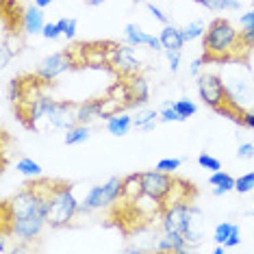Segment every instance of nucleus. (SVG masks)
Masks as SVG:
<instances>
[{
  "label": "nucleus",
  "instance_id": "15",
  "mask_svg": "<svg viewBox=\"0 0 254 254\" xmlns=\"http://www.w3.org/2000/svg\"><path fill=\"white\" fill-rule=\"evenodd\" d=\"M105 187L102 185H96L91 187L87 195L80 200V213H91V211H100L105 209Z\"/></svg>",
  "mask_w": 254,
  "mask_h": 254
},
{
  "label": "nucleus",
  "instance_id": "43",
  "mask_svg": "<svg viewBox=\"0 0 254 254\" xmlns=\"http://www.w3.org/2000/svg\"><path fill=\"white\" fill-rule=\"evenodd\" d=\"M239 7V0H219V11H237Z\"/></svg>",
  "mask_w": 254,
  "mask_h": 254
},
{
  "label": "nucleus",
  "instance_id": "6",
  "mask_svg": "<svg viewBox=\"0 0 254 254\" xmlns=\"http://www.w3.org/2000/svg\"><path fill=\"white\" fill-rule=\"evenodd\" d=\"M161 224L163 233H174L181 237H187L189 224H191V202H176L167 204L161 211Z\"/></svg>",
  "mask_w": 254,
  "mask_h": 254
},
{
  "label": "nucleus",
  "instance_id": "32",
  "mask_svg": "<svg viewBox=\"0 0 254 254\" xmlns=\"http://www.w3.org/2000/svg\"><path fill=\"white\" fill-rule=\"evenodd\" d=\"M198 165L202 167V170H209V172L222 170V163H219V159L211 157V154H206V152H202L200 157H198Z\"/></svg>",
  "mask_w": 254,
  "mask_h": 254
},
{
  "label": "nucleus",
  "instance_id": "11",
  "mask_svg": "<svg viewBox=\"0 0 254 254\" xmlns=\"http://www.w3.org/2000/svg\"><path fill=\"white\" fill-rule=\"evenodd\" d=\"M46 22H44V9H39L37 4L24 9V18H22V31L26 35H42Z\"/></svg>",
  "mask_w": 254,
  "mask_h": 254
},
{
  "label": "nucleus",
  "instance_id": "41",
  "mask_svg": "<svg viewBox=\"0 0 254 254\" xmlns=\"http://www.w3.org/2000/svg\"><path fill=\"white\" fill-rule=\"evenodd\" d=\"M241 126H246V128L254 130V109H250V111H244V113H241Z\"/></svg>",
  "mask_w": 254,
  "mask_h": 254
},
{
  "label": "nucleus",
  "instance_id": "46",
  "mask_svg": "<svg viewBox=\"0 0 254 254\" xmlns=\"http://www.w3.org/2000/svg\"><path fill=\"white\" fill-rule=\"evenodd\" d=\"M195 4H202V7L211 9V11H219V0H193Z\"/></svg>",
  "mask_w": 254,
  "mask_h": 254
},
{
  "label": "nucleus",
  "instance_id": "36",
  "mask_svg": "<svg viewBox=\"0 0 254 254\" xmlns=\"http://www.w3.org/2000/svg\"><path fill=\"white\" fill-rule=\"evenodd\" d=\"M241 46H244L246 50L254 48V26H248L241 31Z\"/></svg>",
  "mask_w": 254,
  "mask_h": 254
},
{
  "label": "nucleus",
  "instance_id": "27",
  "mask_svg": "<svg viewBox=\"0 0 254 254\" xmlns=\"http://www.w3.org/2000/svg\"><path fill=\"white\" fill-rule=\"evenodd\" d=\"M181 33H183L185 44H187V42H193V39L204 37L206 28H204V24H202V22H191V24H187L185 28H181Z\"/></svg>",
  "mask_w": 254,
  "mask_h": 254
},
{
  "label": "nucleus",
  "instance_id": "14",
  "mask_svg": "<svg viewBox=\"0 0 254 254\" xmlns=\"http://www.w3.org/2000/svg\"><path fill=\"white\" fill-rule=\"evenodd\" d=\"M189 246L187 239L181 235H174V233H163V237L157 241V250L159 252H176V254H185L189 252Z\"/></svg>",
  "mask_w": 254,
  "mask_h": 254
},
{
  "label": "nucleus",
  "instance_id": "5",
  "mask_svg": "<svg viewBox=\"0 0 254 254\" xmlns=\"http://www.w3.org/2000/svg\"><path fill=\"white\" fill-rule=\"evenodd\" d=\"M46 226H48L46 217H13L2 222V235H11L20 241H35L42 237Z\"/></svg>",
  "mask_w": 254,
  "mask_h": 254
},
{
  "label": "nucleus",
  "instance_id": "10",
  "mask_svg": "<svg viewBox=\"0 0 254 254\" xmlns=\"http://www.w3.org/2000/svg\"><path fill=\"white\" fill-rule=\"evenodd\" d=\"M46 124L53 130H67L76 124V105L70 100L57 102L55 109L50 111V115L46 118Z\"/></svg>",
  "mask_w": 254,
  "mask_h": 254
},
{
  "label": "nucleus",
  "instance_id": "42",
  "mask_svg": "<svg viewBox=\"0 0 254 254\" xmlns=\"http://www.w3.org/2000/svg\"><path fill=\"white\" fill-rule=\"evenodd\" d=\"M148 48L150 50H154V53H161V50H165L163 48V44H161V37H157V35H148Z\"/></svg>",
  "mask_w": 254,
  "mask_h": 254
},
{
  "label": "nucleus",
  "instance_id": "35",
  "mask_svg": "<svg viewBox=\"0 0 254 254\" xmlns=\"http://www.w3.org/2000/svg\"><path fill=\"white\" fill-rule=\"evenodd\" d=\"M167 61H170V72L176 74L178 67H181V50H165Z\"/></svg>",
  "mask_w": 254,
  "mask_h": 254
},
{
  "label": "nucleus",
  "instance_id": "4",
  "mask_svg": "<svg viewBox=\"0 0 254 254\" xmlns=\"http://www.w3.org/2000/svg\"><path fill=\"white\" fill-rule=\"evenodd\" d=\"M224 78L226 85V94H228V102L233 107H237L239 111H250L254 109V83L252 80L244 78L241 74L228 72Z\"/></svg>",
  "mask_w": 254,
  "mask_h": 254
},
{
  "label": "nucleus",
  "instance_id": "23",
  "mask_svg": "<svg viewBox=\"0 0 254 254\" xmlns=\"http://www.w3.org/2000/svg\"><path fill=\"white\" fill-rule=\"evenodd\" d=\"M98 100H100V118L102 120H109V118H113V115L124 113L126 109H128L124 102L115 100L111 96H102V98H98Z\"/></svg>",
  "mask_w": 254,
  "mask_h": 254
},
{
  "label": "nucleus",
  "instance_id": "33",
  "mask_svg": "<svg viewBox=\"0 0 254 254\" xmlns=\"http://www.w3.org/2000/svg\"><path fill=\"white\" fill-rule=\"evenodd\" d=\"M57 24H59L63 37H67V39L76 37V20H74V18H61Z\"/></svg>",
  "mask_w": 254,
  "mask_h": 254
},
{
  "label": "nucleus",
  "instance_id": "45",
  "mask_svg": "<svg viewBox=\"0 0 254 254\" xmlns=\"http://www.w3.org/2000/svg\"><path fill=\"white\" fill-rule=\"evenodd\" d=\"M202 65H204V59H195V61H191V65H189V74L191 76H200V70H202Z\"/></svg>",
  "mask_w": 254,
  "mask_h": 254
},
{
  "label": "nucleus",
  "instance_id": "38",
  "mask_svg": "<svg viewBox=\"0 0 254 254\" xmlns=\"http://www.w3.org/2000/svg\"><path fill=\"white\" fill-rule=\"evenodd\" d=\"M237 157L244 159V161L254 159V143H241L239 150H237Z\"/></svg>",
  "mask_w": 254,
  "mask_h": 254
},
{
  "label": "nucleus",
  "instance_id": "30",
  "mask_svg": "<svg viewBox=\"0 0 254 254\" xmlns=\"http://www.w3.org/2000/svg\"><path fill=\"white\" fill-rule=\"evenodd\" d=\"M159 120H161L163 124H170V122H185V118L176 111L174 105H167V107L163 105V109L159 111Z\"/></svg>",
  "mask_w": 254,
  "mask_h": 254
},
{
  "label": "nucleus",
  "instance_id": "40",
  "mask_svg": "<svg viewBox=\"0 0 254 254\" xmlns=\"http://www.w3.org/2000/svg\"><path fill=\"white\" fill-rule=\"evenodd\" d=\"M148 11H150V15H152L154 20L161 22V24H167V22H170V20H167V15L157 7V4H148Z\"/></svg>",
  "mask_w": 254,
  "mask_h": 254
},
{
  "label": "nucleus",
  "instance_id": "18",
  "mask_svg": "<svg viewBox=\"0 0 254 254\" xmlns=\"http://www.w3.org/2000/svg\"><path fill=\"white\" fill-rule=\"evenodd\" d=\"M209 183L215 187L213 189V195H224V193H228V191L235 189L237 178H233L230 174H226V172H222V170H217V172H211Z\"/></svg>",
  "mask_w": 254,
  "mask_h": 254
},
{
  "label": "nucleus",
  "instance_id": "17",
  "mask_svg": "<svg viewBox=\"0 0 254 254\" xmlns=\"http://www.w3.org/2000/svg\"><path fill=\"white\" fill-rule=\"evenodd\" d=\"M98 118H100V100L98 98L76 105V124H91Z\"/></svg>",
  "mask_w": 254,
  "mask_h": 254
},
{
  "label": "nucleus",
  "instance_id": "50",
  "mask_svg": "<svg viewBox=\"0 0 254 254\" xmlns=\"http://www.w3.org/2000/svg\"><path fill=\"white\" fill-rule=\"evenodd\" d=\"M132 2H143V0H132Z\"/></svg>",
  "mask_w": 254,
  "mask_h": 254
},
{
  "label": "nucleus",
  "instance_id": "21",
  "mask_svg": "<svg viewBox=\"0 0 254 254\" xmlns=\"http://www.w3.org/2000/svg\"><path fill=\"white\" fill-rule=\"evenodd\" d=\"M107 96L115 98V100L124 102L126 107H132V96H130V85H128V78H120L115 83L109 85L107 89Z\"/></svg>",
  "mask_w": 254,
  "mask_h": 254
},
{
  "label": "nucleus",
  "instance_id": "39",
  "mask_svg": "<svg viewBox=\"0 0 254 254\" xmlns=\"http://www.w3.org/2000/svg\"><path fill=\"white\" fill-rule=\"evenodd\" d=\"M239 244H241V230H239V226L235 224L233 233H230V237L226 239V244H224V246H226V248H237Z\"/></svg>",
  "mask_w": 254,
  "mask_h": 254
},
{
  "label": "nucleus",
  "instance_id": "28",
  "mask_svg": "<svg viewBox=\"0 0 254 254\" xmlns=\"http://www.w3.org/2000/svg\"><path fill=\"white\" fill-rule=\"evenodd\" d=\"M233 228H235V224L233 222H219L215 230H213V241L215 244H226V239L230 237V233H233Z\"/></svg>",
  "mask_w": 254,
  "mask_h": 254
},
{
  "label": "nucleus",
  "instance_id": "13",
  "mask_svg": "<svg viewBox=\"0 0 254 254\" xmlns=\"http://www.w3.org/2000/svg\"><path fill=\"white\" fill-rule=\"evenodd\" d=\"M130 85V96H132V107H146L150 98V85L143 74H135L128 78Z\"/></svg>",
  "mask_w": 254,
  "mask_h": 254
},
{
  "label": "nucleus",
  "instance_id": "1",
  "mask_svg": "<svg viewBox=\"0 0 254 254\" xmlns=\"http://www.w3.org/2000/svg\"><path fill=\"white\" fill-rule=\"evenodd\" d=\"M202 48H204V55H202L204 63L237 61L241 59V48H244L241 46V33L233 26V22L215 18L202 37Z\"/></svg>",
  "mask_w": 254,
  "mask_h": 254
},
{
  "label": "nucleus",
  "instance_id": "29",
  "mask_svg": "<svg viewBox=\"0 0 254 254\" xmlns=\"http://www.w3.org/2000/svg\"><path fill=\"white\" fill-rule=\"evenodd\" d=\"M174 109L183 115L185 120H189L191 115H195V111H198V105H195L193 100H189V98H181V100L174 102Z\"/></svg>",
  "mask_w": 254,
  "mask_h": 254
},
{
  "label": "nucleus",
  "instance_id": "51",
  "mask_svg": "<svg viewBox=\"0 0 254 254\" xmlns=\"http://www.w3.org/2000/svg\"><path fill=\"white\" fill-rule=\"evenodd\" d=\"M28 2H35V0H28Z\"/></svg>",
  "mask_w": 254,
  "mask_h": 254
},
{
  "label": "nucleus",
  "instance_id": "19",
  "mask_svg": "<svg viewBox=\"0 0 254 254\" xmlns=\"http://www.w3.org/2000/svg\"><path fill=\"white\" fill-rule=\"evenodd\" d=\"M130 128H132V118L128 113H118V115H113V118L107 120V130L111 132L113 137L128 135Z\"/></svg>",
  "mask_w": 254,
  "mask_h": 254
},
{
  "label": "nucleus",
  "instance_id": "24",
  "mask_svg": "<svg viewBox=\"0 0 254 254\" xmlns=\"http://www.w3.org/2000/svg\"><path fill=\"white\" fill-rule=\"evenodd\" d=\"M102 187H105V204L107 206L115 204V202L122 198V178L120 176H111Z\"/></svg>",
  "mask_w": 254,
  "mask_h": 254
},
{
  "label": "nucleus",
  "instance_id": "25",
  "mask_svg": "<svg viewBox=\"0 0 254 254\" xmlns=\"http://www.w3.org/2000/svg\"><path fill=\"white\" fill-rule=\"evenodd\" d=\"M124 39H126V44H128V46H132V48H139V46L148 44V33H143L137 24H126Z\"/></svg>",
  "mask_w": 254,
  "mask_h": 254
},
{
  "label": "nucleus",
  "instance_id": "37",
  "mask_svg": "<svg viewBox=\"0 0 254 254\" xmlns=\"http://www.w3.org/2000/svg\"><path fill=\"white\" fill-rule=\"evenodd\" d=\"M42 35H44L46 39H59V37H63V33H61L59 24L55 22V24H46V26H44Z\"/></svg>",
  "mask_w": 254,
  "mask_h": 254
},
{
  "label": "nucleus",
  "instance_id": "9",
  "mask_svg": "<svg viewBox=\"0 0 254 254\" xmlns=\"http://www.w3.org/2000/svg\"><path fill=\"white\" fill-rule=\"evenodd\" d=\"M74 67V61L67 50H63V53H55L50 57H46L42 61V65H39L37 70V76L44 80V83H53L57 76H61L63 72L72 70Z\"/></svg>",
  "mask_w": 254,
  "mask_h": 254
},
{
  "label": "nucleus",
  "instance_id": "8",
  "mask_svg": "<svg viewBox=\"0 0 254 254\" xmlns=\"http://www.w3.org/2000/svg\"><path fill=\"white\" fill-rule=\"evenodd\" d=\"M109 65L122 78H130L139 74V59L132 53V46H120V44H109Z\"/></svg>",
  "mask_w": 254,
  "mask_h": 254
},
{
  "label": "nucleus",
  "instance_id": "49",
  "mask_svg": "<svg viewBox=\"0 0 254 254\" xmlns=\"http://www.w3.org/2000/svg\"><path fill=\"white\" fill-rule=\"evenodd\" d=\"M248 217H254V211H250V213H248Z\"/></svg>",
  "mask_w": 254,
  "mask_h": 254
},
{
  "label": "nucleus",
  "instance_id": "16",
  "mask_svg": "<svg viewBox=\"0 0 254 254\" xmlns=\"http://www.w3.org/2000/svg\"><path fill=\"white\" fill-rule=\"evenodd\" d=\"M157 122H161L157 109H146V107H143V109L137 111L135 118H132V126H135L137 130H141V132L154 130V128H157Z\"/></svg>",
  "mask_w": 254,
  "mask_h": 254
},
{
  "label": "nucleus",
  "instance_id": "12",
  "mask_svg": "<svg viewBox=\"0 0 254 254\" xmlns=\"http://www.w3.org/2000/svg\"><path fill=\"white\" fill-rule=\"evenodd\" d=\"M143 195V181H141V172L139 174H128L122 178V198L126 204H132L135 200H139Z\"/></svg>",
  "mask_w": 254,
  "mask_h": 254
},
{
  "label": "nucleus",
  "instance_id": "44",
  "mask_svg": "<svg viewBox=\"0 0 254 254\" xmlns=\"http://www.w3.org/2000/svg\"><path fill=\"white\" fill-rule=\"evenodd\" d=\"M239 24L241 28H248V26H254V9L252 11H248V13L241 15V20H239Z\"/></svg>",
  "mask_w": 254,
  "mask_h": 254
},
{
  "label": "nucleus",
  "instance_id": "7",
  "mask_svg": "<svg viewBox=\"0 0 254 254\" xmlns=\"http://www.w3.org/2000/svg\"><path fill=\"white\" fill-rule=\"evenodd\" d=\"M141 181H143V193L150 198L159 200L165 206L167 198H170L172 189L176 185L174 174H167L161 170H152V172H141Z\"/></svg>",
  "mask_w": 254,
  "mask_h": 254
},
{
  "label": "nucleus",
  "instance_id": "48",
  "mask_svg": "<svg viewBox=\"0 0 254 254\" xmlns=\"http://www.w3.org/2000/svg\"><path fill=\"white\" fill-rule=\"evenodd\" d=\"M107 0H87V4L89 7H100V4H105Z\"/></svg>",
  "mask_w": 254,
  "mask_h": 254
},
{
  "label": "nucleus",
  "instance_id": "34",
  "mask_svg": "<svg viewBox=\"0 0 254 254\" xmlns=\"http://www.w3.org/2000/svg\"><path fill=\"white\" fill-rule=\"evenodd\" d=\"M181 165H183V161H181V159H161L159 163H157V167H154V170L167 172V174H174V172H176Z\"/></svg>",
  "mask_w": 254,
  "mask_h": 254
},
{
  "label": "nucleus",
  "instance_id": "20",
  "mask_svg": "<svg viewBox=\"0 0 254 254\" xmlns=\"http://www.w3.org/2000/svg\"><path fill=\"white\" fill-rule=\"evenodd\" d=\"M159 37H161V44H163L165 50H183V46H185L183 33H181V28H176V26L165 24Z\"/></svg>",
  "mask_w": 254,
  "mask_h": 254
},
{
  "label": "nucleus",
  "instance_id": "3",
  "mask_svg": "<svg viewBox=\"0 0 254 254\" xmlns=\"http://www.w3.org/2000/svg\"><path fill=\"white\" fill-rule=\"evenodd\" d=\"M198 96L206 107H211L215 113H219L224 107H228V94H226V85L224 78L219 74H200L198 76Z\"/></svg>",
  "mask_w": 254,
  "mask_h": 254
},
{
  "label": "nucleus",
  "instance_id": "22",
  "mask_svg": "<svg viewBox=\"0 0 254 254\" xmlns=\"http://www.w3.org/2000/svg\"><path fill=\"white\" fill-rule=\"evenodd\" d=\"M91 137V130H89V124H74L72 128L65 130V146H78V143H85Z\"/></svg>",
  "mask_w": 254,
  "mask_h": 254
},
{
  "label": "nucleus",
  "instance_id": "47",
  "mask_svg": "<svg viewBox=\"0 0 254 254\" xmlns=\"http://www.w3.org/2000/svg\"><path fill=\"white\" fill-rule=\"evenodd\" d=\"M35 4L39 9H46V7H50V4H53V0H35Z\"/></svg>",
  "mask_w": 254,
  "mask_h": 254
},
{
  "label": "nucleus",
  "instance_id": "31",
  "mask_svg": "<svg viewBox=\"0 0 254 254\" xmlns=\"http://www.w3.org/2000/svg\"><path fill=\"white\" fill-rule=\"evenodd\" d=\"M252 189H254V172H248V174L237 178V183H235L237 193H250Z\"/></svg>",
  "mask_w": 254,
  "mask_h": 254
},
{
  "label": "nucleus",
  "instance_id": "2",
  "mask_svg": "<svg viewBox=\"0 0 254 254\" xmlns=\"http://www.w3.org/2000/svg\"><path fill=\"white\" fill-rule=\"evenodd\" d=\"M80 213V202L74 195V187L70 183L57 181V187L48 200V226L50 228H63L74 222Z\"/></svg>",
  "mask_w": 254,
  "mask_h": 254
},
{
  "label": "nucleus",
  "instance_id": "26",
  "mask_svg": "<svg viewBox=\"0 0 254 254\" xmlns=\"http://www.w3.org/2000/svg\"><path fill=\"white\" fill-rule=\"evenodd\" d=\"M15 172L22 176H28V178H39L44 174V170H42V165L37 163V161H33V159H20L18 163H15Z\"/></svg>",
  "mask_w": 254,
  "mask_h": 254
}]
</instances>
